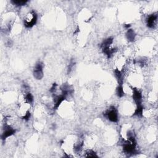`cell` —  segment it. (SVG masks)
<instances>
[{
  "mask_svg": "<svg viewBox=\"0 0 158 158\" xmlns=\"http://www.w3.org/2000/svg\"><path fill=\"white\" fill-rule=\"evenodd\" d=\"M11 2L14 5L17 6H22L25 5V4L28 2V1H17V0H15V1H12Z\"/></svg>",
  "mask_w": 158,
  "mask_h": 158,
  "instance_id": "obj_12",
  "label": "cell"
},
{
  "mask_svg": "<svg viewBox=\"0 0 158 158\" xmlns=\"http://www.w3.org/2000/svg\"><path fill=\"white\" fill-rule=\"evenodd\" d=\"M135 33L134 31L132 29H129L127 32V38L130 41H133L135 40Z\"/></svg>",
  "mask_w": 158,
  "mask_h": 158,
  "instance_id": "obj_9",
  "label": "cell"
},
{
  "mask_svg": "<svg viewBox=\"0 0 158 158\" xmlns=\"http://www.w3.org/2000/svg\"><path fill=\"white\" fill-rule=\"evenodd\" d=\"M30 16H31V19L29 20V19H26L24 20V25L27 28H30L36 24L37 20V16L34 11H32L30 14Z\"/></svg>",
  "mask_w": 158,
  "mask_h": 158,
  "instance_id": "obj_5",
  "label": "cell"
},
{
  "mask_svg": "<svg viewBox=\"0 0 158 158\" xmlns=\"http://www.w3.org/2000/svg\"><path fill=\"white\" fill-rule=\"evenodd\" d=\"M113 42V38H108L103 41V43L101 45V49L103 52L107 55L108 58H111L112 54L115 52V49H110L109 46Z\"/></svg>",
  "mask_w": 158,
  "mask_h": 158,
  "instance_id": "obj_1",
  "label": "cell"
},
{
  "mask_svg": "<svg viewBox=\"0 0 158 158\" xmlns=\"http://www.w3.org/2000/svg\"><path fill=\"white\" fill-rule=\"evenodd\" d=\"M86 154H87L86 157H98V156L96 155V153L92 150L88 151V152H87Z\"/></svg>",
  "mask_w": 158,
  "mask_h": 158,
  "instance_id": "obj_14",
  "label": "cell"
},
{
  "mask_svg": "<svg viewBox=\"0 0 158 158\" xmlns=\"http://www.w3.org/2000/svg\"><path fill=\"white\" fill-rule=\"evenodd\" d=\"M33 76L37 80H40L43 78V64L41 62H37L33 69Z\"/></svg>",
  "mask_w": 158,
  "mask_h": 158,
  "instance_id": "obj_3",
  "label": "cell"
},
{
  "mask_svg": "<svg viewBox=\"0 0 158 158\" xmlns=\"http://www.w3.org/2000/svg\"><path fill=\"white\" fill-rule=\"evenodd\" d=\"M30 116H31V114H30V112L28 111V112H27V113L25 114V115L23 117H22V119H24V120H28L30 118Z\"/></svg>",
  "mask_w": 158,
  "mask_h": 158,
  "instance_id": "obj_16",
  "label": "cell"
},
{
  "mask_svg": "<svg viewBox=\"0 0 158 158\" xmlns=\"http://www.w3.org/2000/svg\"><path fill=\"white\" fill-rule=\"evenodd\" d=\"M157 16L156 14H151L146 19L147 26L149 28H153L155 25V22L157 20Z\"/></svg>",
  "mask_w": 158,
  "mask_h": 158,
  "instance_id": "obj_7",
  "label": "cell"
},
{
  "mask_svg": "<svg viewBox=\"0 0 158 158\" xmlns=\"http://www.w3.org/2000/svg\"><path fill=\"white\" fill-rule=\"evenodd\" d=\"M104 116L107 117V119L112 122H117L118 121V114L115 107H111L106 111L104 114Z\"/></svg>",
  "mask_w": 158,
  "mask_h": 158,
  "instance_id": "obj_2",
  "label": "cell"
},
{
  "mask_svg": "<svg viewBox=\"0 0 158 158\" xmlns=\"http://www.w3.org/2000/svg\"><path fill=\"white\" fill-rule=\"evenodd\" d=\"M56 87H57V84H56V83H54V84L53 85L52 87H51V89H50V92L51 93H54V91H56Z\"/></svg>",
  "mask_w": 158,
  "mask_h": 158,
  "instance_id": "obj_17",
  "label": "cell"
},
{
  "mask_svg": "<svg viewBox=\"0 0 158 158\" xmlns=\"http://www.w3.org/2000/svg\"><path fill=\"white\" fill-rule=\"evenodd\" d=\"M133 98L136 103L137 105L141 104V99H142V95L139 90L136 88L133 89Z\"/></svg>",
  "mask_w": 158,
  "mask_h": 158,
  "instance_id": "obj_6",
  "label": "cell"
},
{
  "mask_svg": "<svg viewBox=\"0 0 158 158\" xmlns=\"http://www.w3.org/2000/svg\"><path fill=\"white\" fill-rule=\"evenodd\" d=\"M75 65V63H74V61H71L70 62V64H69V67H68V73H70L71 72V70H72V69L74 68V66Z\"/></svg>",
  "mask_w": 158,
  "mask_h": 158,
  "instance_id": "obj_15",
  "label": "cell"
},
{
  "mask_svg": "<svg viewBox=\"0 0 158 158\" xmlns=\"http://www.w3.org/2000/svg\"><path fill=\"white\" fill-rule=\"evenodd\" d=\"M66 96L61 94L59 96H56L54 97V109H57L58 107H59V105L61 104V103L63 101L64 99H66Z\"/></svg>",
  "mask_w": 158,
  "mask_h": 158,
  "instance_id": "obj_8",
  "label": "cell"
},
{
  "mask_svg": "<svg viewBox=\"0 0 158 158\" xmlns=\"http://www.w3.org/2000/svg\"><path fill=\"white\" fill-rule=\"evenodd\" d=\"M25 100H26L27 102H28L29 103H32L33 101V97L30 93H27L26 95H25Z\"/></svg>",
  "mask_w": 158,
  "mask_h": 158,
  "instance_id": "obj_13",
  "label": "cell"
},
{
  "mask_svg": "<svg viewBox=\"0 0 158 158\" xmlns=\"http://www.w3.org/2000/svg\"><path fill=\"white\" fill-rule=\"evenodd\" d=\"M16 133V130L12 128L10 125L5 124L3 129V134L1 135V139L3 140H5L8 137L11 136Z\"/></svg>",
  "mask_w": 158,
  "mask_h": 158,
  "instance_id": "obj_4",
  "label": "cell"
},
{
  "mask_svg": "<svg viewBox=\"0 0 158 158\" xmlns=\"http://www.w3.org/2000/svg\"><path fill=\"white\" fill-rule=\"evenodd\" d=\"M143 107L141 105V104H138L137 105V107L135 110L134 114V116H141L143 114Z\"/></svg>",
  "mask_w": 158,
  "mask_h": 158,
  "instance_id": "obj_10",
  "label": "cell"
},
{
  "mask_svg": "<svg viewBox=\"0 0 158 158\" xmlns=\"http://www.w3.org/2000/svg\"><path fill=\"white\" fill-rule=\"evenodd\" d=\"M125 27H126L127 28H129V27H130V25H125Z\"/></svg>",
  "mask_w": 158,
  "mask_h": 158,
  "instance_id": "obj_18",
  "label": "cell"
},
{
  "mask_svg": "<svg viewBox=\"0 0 158 158\" xmlns=\"http://www.w3.org/2000/svg\"><path fill=\"white\" fill-rule=\"evenodd\" d=\"M116 93H117V95L119 97H122V96H124V91L122 85H119V86L117 88V90H116Z\"/></svg>",
  "mask_w": 158,
  "mask_h": 158,
  "instance_id": "obj_11",
  "label": "cell"
}]
</instances>
